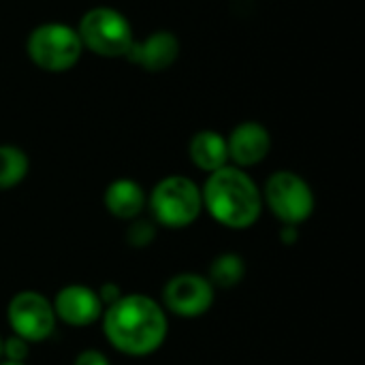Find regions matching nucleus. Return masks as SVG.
<instances>
[{
  "instance_id": "obj_11",
  "label": "nucleus",
  "mask_w": 365,
  "mask_h": 365,
  "mask_svg": "<svg viewBox=\"0 0 365 365\" xmlns=\"http://www.w3.org/2000/svg\"><path fill=\"white\" fill-rule=\"evenodd\" d=\"M180 56V41L169 30H156L143 41H135L126 53V60L143 71L158 73L169 68Z\"/></svg>"
},
{
  "instance_id": "obj_21",
  "label": "nucleus",
  "mask_w": 365,
  "mask_h": 365,
  "mask_svg": "<svg viewBox=\"0 0 365 365\" xmlns=\"http://www.w3.org/2000/svg\"><path fill=\"white\" fill-rule=\"evenodd\" d=\"M2 340H4V338L0 336V361H2Z\"/></svg>"
},
{
  "instance_id": "obj_6",
  "label": "nucleus",
  "mask_w": 365,
  "mask_h": 365,
  "mask_svg": "<svg viewBox=\"0 0 365 365\" xmlns=\"http://www.w3.org/2000/svg\"><path fill=\"white\" fill-rule=\"evenodd\" d=\"M261 195L269 212L282 225L299 227L314 214V205H317L314 192L310 184L293 171L272 173Z\"/></svg>"
},
{
  "instance_id": "obj_9",
  "label": "nucleus",
  "mask_w": 365,
  "mask_h": 365,
  "mask_svg": "<svg viewBox=\"0 0 365 365\" xmlns=\"http://www.w3.org/2000/svg\"><path fill=\"white\" fill-rule=\"evenodd\" d=\"M51 304H53L56 319H60L71 327H88L96 323L105 312L98 293L83 284H68L60 289Z\"/></svg>"
},
{
  "instance_id": "obj_1",
  "label": "nucleus",
  "mask_w": 365,
  "mask_h": 365,
  "mask_svg": "<svg viewBox=\"0 0 365 365\" xmlns=\"http://www.w3.org/2000/svg\"><path fill=\"white\" fill-rule=\"evenodd\" d=\"M101 319L109 344L130 357H148L167 340V312L150 295H122L115 304L105 308Z\"/></svg>"
},
{
  "instance_id": "obj_8",
  "label": "nucleus",
  "mask_w": 365,
  "mask_h": 365,
  "mask_svg": "<svg viewBox=\"0 0 365 365\" xmlns=\"http://www.w3.org/2000/svg\"><path fill=\"white\" fill-rule=\"evenodd\" d=\"M165 310L180 319H197L203 317L214 304V287L201 274H178L169 278L163 291Z\"/></svg>"
},
{
  "instance_id": "obj_10",
  "label": "nucleus",
  "mask_w": 365,
  "mask_h": 365,
  "mask_svg": "<svg viewBox=\"0 0 365 365\" xmlns=\"http://www.w3.org/2000/svg\"><path fill=\"white\" fill-rule=\"evenodd\" d=\"M227 150L235 167H255L265 160L272 150L269 130L259 122H242L231 130L227 139Z\"/></svg>"
},
{
  "instance_id": "obj_5",
  "label": "nucleus",
  "mask_w": 365,
  "mask_h": 365,
  "mask_svg": "<svg viewBox=\"0 0 365 365\" xmlns=\"http://www.w3.org/2000/svg\"><path fill=\"white\" fill-rule=\"evenodd\" d=\"M83 49H90L103 58H126L135 43L133 26L120 11L111 6L90 9L77 28Z\"/></svg>"
},
{
  "instance_id": "obj_19",
  "label": "nucleus",
  "mask_w": 365,
  "mask_h": 365,
  "mask_svg": "<svg viewBox=\"0 0 365 365\" xmlns=\"http://www.w3.org/2000/svg\"><path fill=\"white\" fill-rule=\"evenodd\" d=\"M98 299H101V304L107 308V306H111V304H115L124 293H122V289L118 287V284H113V282H107V284H103L98 291Z\"/></svg>"
},
{
  "instance_id": "obj_4",
  "label": "nucleus",
  "mask_w": 365,
  "mask_h": 365,
  "mask_svg": "<svg viewBox=\"0 0 365 365\" xmlns=\"http://www.w3.org/2000/svg\"><path fill=\"white\" fill-rule=\"evenodd\" d=\"M26 49L38 68L47 73H64L79 62L83 45L75 28L60 21H47L30 32Z\"/></svg>"
},
{
  "instance_id": "obj_3",
  "label": "nucleus",
  "mask_w": 365,
  "mask_h": 365,
  "mask_svg": "<svg viewBox=\"0 0 365 365\" xmlns=\"http://www.w3.org/2000/svg\"><path fill=\"white\" fill-rule=\"evenodd\" d=\"M148 205L154 220L167 229H184L192 225L201 210V188L186 175H167L150 192Z\"/></svg>"
},
{
  "instance_id": "obj_22",
  "label": "nucleus",
  "mask_w": 365,
  "mask_h": 365,
  "mask_svg": "<svg viewBox=\"0 0 365 365\" xmlns=\"http://www.w3.org/2000/svg\"><path fill=\"white\" fill-rule=\"evenodd\" d=\"M0 365H26V364H11V361H0Z\"/></svg>"
},
{
  "instance_id": "obj_12",
  "label": "nucleus",
  "mask_w": 365,
  "mask_h": 365,
  "mask_svg": "<svg viewBox=\"0 0 365 365\" xmlns=\"http://www.w3.org/2000/svg\"><path fill=\"white\" fill-rule=\"evenodd\" d=\"M105 210L120 220H135L148 205V195L143 186L130 178L113 180L103 195Z\"/></svg>"
},
{
  "instance_id": "obj_2",
  "label": "nucleus",
  "mask_w": 365,
  "mask_h": 365,
  "mask_svg": "<svg viewBox=\"0 0 365 365\" xmlns=\"http://www.w3.org/2000/svg\"><path fill=\"white\" fill-rule=\"evenodd\" d=\"M203 207L227 229H248L263 212V195L255 180L240 167H222L210 173L203 190Z\"/></svg>"
},
{
  "instance_id": "obj_20",
  "label": "nucleus",
  "mask_w": 365,
  "mask_h": 365,
  "mask_svg": "<svg viewBox=\"0 0 365 365\" xmlns=\"http://www.w3.org/2000/svg\"><path fill=\"white\" fill-rule=\"evenodd\" d=\"M299 240V233H297V227H291V225H284L282 231H280V242H284L287 246H293L295 242Z\"/></svg>"
},
{
  "instance_id": "obj_14",
  "label": "nucleus",
  "mask_w": 365,
  "mask_h": 365,
  "mask_svg": "<svg viewBox=\"0 0 365 365\" xmlns=\"http://www.w3.org/2000/svg\"><path fill=\"white\" fill-rule=\"evenodd\" d=\"M244 276H246V261L235 252H225L212 261L205 278L212 282V287L233 289L244 280Z\"/></svg>"
},
{
  "instance_id": "obj_7",
  "label": "nucleus",
  "mask_w": 365,
  "mask_h": 365,
  "mask_svg": "<svg viewBox=\"0 0 365 365\" xmlns=\"http://www.w3.org/2000/svg\"><path fill=\"white\" fill-rule=\"evenodd\" d=\"M6 319L15 336L30 342H43L56 331L53 304L38 291H19L6 306Z\"/></svg>"
},
{
  "instance_id": "obj_16",
  "label": "nucleus",
  "mask_w": 365,
  "mask_h": 365,
  "mask_svg": "<svg viewBox=\"0 0 365 365\" xmlns=\"http://www.w3.org/2000/svg\"><path fill=\"white\" fill-rule=\"evenodd\" d=\"M126 244L133 248H148L156 240V222L145 218L130 220V227L126 229Z\"/></svg>"
},
{
  "instance_id": "obj_15",
  "label": "nucleus",
  "mask_w": 365,
  "mask_h": 365,
  "mask_svg": "<svg viewBox=\"0 0 365 365\" xmlns=\"http://www.w3.org/2000/svg\"><path fill=\"white\" fill-rule=\"evenodd\" d=\"M28 169L30 160L21 148L9 143L0 145V190H9L21 184L28 175Z\"/></svg>"
},
{
  "instance_id": "obj_17",
  "label": "nucleus",
  "mask_w": 365,
  "mask_h": 365,
  "mask_svg": "<svg viewBox=\"0 0 365 365\" xmlns=\"http://www.w3.org/2000/svg\"><path fill=\"white\" fill-rule=\"evenodd\" d=\"M30 355L28 342L15 334H11L9 338L2 340V361H11V364H26Z\"/></svg>"
},
{
  "instance_id": "obj_13",
  "label": "nucleus",
  "mask_w": 365,
  "mask_h": 365,
  "mask_svg": "<svg viewBox=\"0 0 365 365\" xmlns=\"http://www.w3.org/2000/svg\"><path fill=\"white\" fill-rule=\"evenodd\" d=\"M188 156L195 167L205 173H214L229 165L227 139L216 130H199L188 143Z\"/></svg>"
},
{
  "instance_id": "obj_18",
  "label": "nucleus",
  "mask_w": 365,
  "mask_h": 365,
  "mask_svg": "<svg viewBox=\"0 0 365 365\" xmlns=\"http://www.w3.org/2000/svg\"><path fill=\"white\" fill-rule=\"evenodd\" d=\"M73 365H111V364H109V359H107L101 351L86 349V351H81V353L75 357Z\"/></svg>"
}]
</instances>
